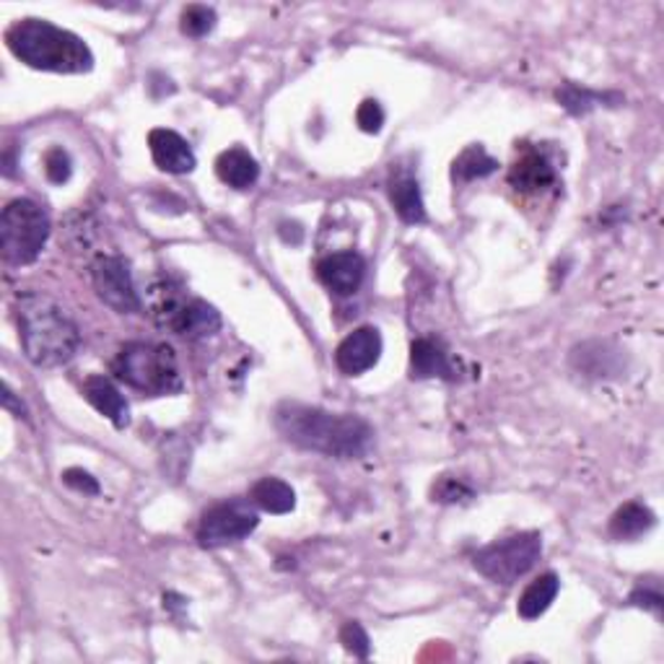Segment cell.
<instances>
[{
  "instance_id": "obj_1",
  "label": "cell",
  "mask_w": 664,
  "mask_h": 664,
  "mask_svg": "<svg viewBox=\"0 0 664 664\" xmlns=\"http://www.w3.org/2000/svg\"><path fill=\"white\" fill-rule=\"evenodd\" d=\"M275 429L286 442L335 459L364 457L374 442V429L364 418L302 403H283L275 410Z\"/></svg>"
},
{
  "instance_id": "obj_2",
  "label": "cell",
  "mask_w": 664,
  "mask_h": 664,
  "mask_svg": "<svg viewBox=\"0 0 664 664\" xmlns=\"http://www.w3.org/2000/svg\"><path fill=\"white\" fill-rule=\"evenodd\" d=\"M19 337L26 358L42 369H56L76 356L81 330L63 304L45 294H24L16 302Z\"/></svg>"
},
{
  "instance_id": "obj_3",
  "label": "cell",
  "mask_w": 664,
  "mask_h": 664,
  "mask_svg": "<svg viewBox=\"0 0 664 664\" xmlns=\"http://www.w3.org/2000/svg\"><path fill=\"white\" fill-rule=\"evenodd\" d=\"M5 45L22 63L47 73H89L91 47L78 34L60 29L45 19H19L5 29Z\"/></svg>"
},
{
  "instance_id": "obj_4",
  "label": "cell",
  "mask_w": 664,
  "mask_h": 664,
  "mask_svg": "<svg viewBox=\"0 0 664 664\" xmlns=\"http://www.w3.org/2000/svg\"><path fill=\"white\" fill-rule=\"evenodd\" d=\"M114 377L127 388L146 395H177L182 392V374L174 351L164 343L135 341L122 345L112 364Z\"/></svg>"
},
{
  "instance_id": "obj_5",
  "label": "cell",
  "mask_w": 664,
  "mask_h": 664,
  "mask_svg": "<svg viewBox=\"0 0 664 664\" xmlns=\"http://www.w3.org/2000/svg\"><path fill=\"white\" fill-rule=\"evenodd\" d=\"M148 307H151L153 322L161 330L174 332L180 337H189V341L211 337L221 330L219 311L208 302L187 296L185 288L177 286V283H156L151 294H148Z\"/></svg>"
},
{
  "instance_id": "obj_6",
  "label": "cell",
  "mask_w": 664,
  "mask_h": 664,
  "mask_svg": "<svg viewBox=\"0 0 664 664\" xmlns=\"http://www.w3.org/2000/svg\"><path fill=\"white\" fill-rule=\"evenodd\" d=\"M50 239V216L34 200H11L0 216V249L13 268L32 266Z\"/></svg>"
},
{
  "instance_id": "obj_7",
  "label": "cell",
  "mask_w": 664,
  "mask_h": 664,
  "mask_svg": "<svg viewBox=\"0 0 664 664\" xmlns=\"http://www.w3.org/2000/svg\"><path fill=\"white\" fill-rule=\"evenodd\" d=\"M540 555H543V538L538 532H519L480 548L472 555V566L493 585H514L527 571H532Z\"/></svg>"
},
{
  "instance_id": "obj_8",
  "label": "cell",
  "mask_w": 664,
  "mask_h": 664,
  "mask_svg": "<svg viewBox=\"0 0 664 664\" xmlns=\"http://www.w3.org/2000/svg\"><path fill=\"white\" fill-rule=\"evenodd\" d=\"M260 525V514H257L253 499H232L216 504L213 509L202 514L198 527V543L202 548H223L239 543L249 538Z\"/></svg>"
},
{
  "instance_id": "obj_9",
  "label": "cell",
  "mask_w": 664,
  "mask_h": 664,
  "mask_svg": "<svg viewBox=\"0 0 664 664\" xmlns=\"http://www.w3.org/2000/svg\"><path fill=\"white\" fill-rule=\"evenodd\" d=\"M94 288L99 299L118 315H135L140 311V296L135 291L131 266L120 255H101L91 266Z\"/></svg>"
},
{
  "instance_id": "obj_10",
  "label": "cell",
  "mask_w": 664,
  "mask_h": 664,
  "mask_svg": "<svg viewBox=\"0 0 664 664\" xmlns=\"http://www.w3.org/2000/svg\"><path fill=\"white\" fill-rule=\"evenodd\" d=\"M382 356V335L377 328H358L343 337V343L335 351V364L345 377H358L369 371Z\"/></svg>"
},
{
  "instance_id": "obj_11",
  "label": "cell",
  "mask_w": 664,
  "mask_h": 664,
  "mask_svg": "<svg viewBox=\"0 0 664 664\" xmlns=\"http://www.w3.org/2000/svg\"><path fill=\"white\" fill-rule=\"evenodd\" d=\"M317 275L335 296H354L366 278V262L358 253L328 255L317 266Z\"/></svg>"
},
{
  "instance_id": "obj_12",
  "label": "cell",
  "mask_w": 664,
  "mask_h": 664,
  "mask_svg": "<svg viewBox=\"0 0 664 664\" xmlns=\"http://www.w3.org/2000/svg\"><path fill=\"white\" fill-rule=\"evenodd\" d=\"M148 148H151L153 164L161 172L189 174L198 164L187 140L180 133L167 131V127H156V131L148 133Z\"/></svg>"
},
{
  "instance_id": "obj_13",
  "label": "cell",
  "mask_w": 664,
  "mask_h": 664,
  "mask_svg": "<svg viewBox=\"0 0 664 664\" xmlns=\"http://www.w3.org/2000/svg\"><path fill=\"white\" fill-rule=\"evenodd\" d=\"M555 182V169L538 148H525L509 169V185L521 195L543 193Z\"/></svg>"
},
{
  "instance_id": "obj_14",
  "label": "cell",
  "mask_w": 664,
  "mask_h": 664,
  "mask_svg": "<svg viewBox=\"0 0 664 664\" xmlns=\"http://www.w3.org/2000/svg\"><path fill=\"white\" fill-rule=\"evenodd\" d=\"M454 369L450 351L444 343L433 341V337H418L410 345V377L413 379H454Z\"/></svg>"
},
{
  "instance_id": "obj_15",
  "label": "cell",
  "mask_w": 664,
  "mask_h": 664,
  "mask_svg": "<svg viewBox=\"0 0 664 664\" xmlns=\"http://www.w3.org/2000/svg\"><path fill=\"white\" fill-rule=\"evenodd\" d=\"M84 397L97 408L101 416L110 418L114 429H125L131 423V408H127L125 397L114 388L112 379L94 374L84 382Z\"/></svg>"
},
{
  "instance_id": "obj_16",
  "label": "cell",
  "mask_w": 664,
  "mask_h": 664,
  "mask_svg": "<svg viewBox=\"0 0 664 664\" xmlns=\"http://www.w3.org/2000/svg\"><path fill=\"white\" fill-rule=\"evenodd\" d=\"M216 174L223 185L234 187V189H249L260 177V164L247 148L234 146L229 151H223L216 161Z\"/></svg>"
},
{
  "instance_id": "obj_17",
  "label": "cell",
  "mask_w": 664,
  "mask_h": 664,
  "mask_svg": "<svg viewBox=\"0 0 664 664\" xmlns=\"http://www.w3.org/2000/svg\"><path fill=\"white\" fill-rule=\"evenodd\" d=\"M390 200L395 213L405 223H423L426 221V202L421 195V185L413 174H397L390 182Z\"/></svg>"
},
{
  "instance_id": "obj_18",
  "label": "cell",
  "mask_w": 664,
  "mask_h": 664,
  "mask_svg": "<svg viewBox=\"0 0 664 664\" xmlns=\"http://www.w3.org/2000/svg\"><path fill=\"white\" fill-rule=\"evenodd\" d=\"M656 525L654 512L649 506L639 504V501H628L610 519V538L615 540H639Z\"/></svg>"
},
{
  "instance_id": "obj_19",
  "label": "cell",
  "mask_w": 664,
  "mask_h": 664,
  "mask_svg": "<svg viewBox=\"0 0 664 664\" xmlns=\"http://www.w3.org/2000/svg\"><path fill=\"white\" fill-rule=\"evenodd\" d=\"M249 499L257 509L270 512V514H288L296 509V493L286 480L281 478H262L257 480L249 491Z\"/></svg>"
},
{
  "instance_id": "obj_20",
  "label": "cell",
  "mask_w": 664,
  "mask_h": 664,
  "mask_svg": "<svg viewBox=\"0 0 664 664\" xmlns=\"http://www.w3.org/2000/svg\"><path fill=\"white\" fill-rule=\"evenodd\" d=\"M558 589H561V579L555 574H543L540 579H534L532 585L521 592V598L517 602L519 618L525 620L540 618V615L553 605V600L558 598Z\"/></svg>"
},
{
  "instance_id": "obj_21",
  "label": "cell",
  "mask_w": 664,
  "mask_h": 664,
  "mask_svg": "<svg viewBox=\"0 0 664 664\" xmlns=\"http://www.w3.org/2000/svg\"><path fill=\"white\" fill-rule=\"evenodd\" d=\"M499 169V161L485 151L483 146H467L463 153L454 159L452 180L454 182H472L483 180Z\"/></svg>"
},
{
  "instance_id": "obj_22",
  "label": "cell",
  "mask_w": 664,
  "mask_h": 664,
  "mask_svg": "<svg viewBox=\"0 0 664 664\" xmlns=\"http://www.w3.org/2000/svg\"><path fill=\"white\" fill-rule=\"evenodd\" d=\"M180 26H182V34H187V37H193V39L206 37V34H211L216 26V11L208 9V5H202V3L187 5V9L182 11Z\"/></svg>"
},
{
  "instance_id": "obj_23",
  "label": "cell",
  "mask_w": 664,
  "mask_h": 664,
  "mask_svg": "<svg viewBox=\"0 0 664 664\" xmlns=\"http://www.w3.org/2000/svg\"><path fill=\"white\" fill-rule=\"evenodd\" d=\"M555 97H558L561 104H564L571 114H585L592 110V107H598L600 101L613 97V94H594L589 89H579V86H574V84H566L564 89L555 94Z\"/></svg>"
},
{
  "instance_id": "obj_24",
  "label": "cell",
  "mask_w": 664,
  "mask_h": 664,
  "mask_svg": "<svg viewBox=\"0 0 664 664\" xmlns=\"http://www.w3.org/2000/svg\"><path fill=\"white\" fill-rule=\"evenodd\" d=\"M431 499L439 504H463L472 499V488L454 476H442L431 488Z\"/></svg>"
},
{
  "instance_id": "obj_25",
  "label": "cell",
  "mask_w": 664,
  "mask_h": 664,
  "mask_svg": "<svg viewBox=\"0 0 664 664\" xmlns=\"http://www.w3.org/2000/svg\"><path fill=\"white\" fill-rule=\"evenodd\" d=\"M45 174L52 185H65L73 174V161L63 146H52L45 153Z\"/></svg>"
},
{
  "instance_id": "obj_26",
  "label": "cell",
  "mask_w": 664,
  "mask_h": 664,
  "mask_svg": "<svg viewBox=\"0 0 664 664\" xmlns=\"http://www.w3.org/2000/svg\"><path fill=\"white\" fill-rule=\"evenodd\" d=\"M341 643L345 649H348L351 654L358 656V660H366V656H369V652H371L369 636H366L361 623H356V620L345 623V626L341 628Z\"/></svg>"
},
{
  "instance_id": "obj_27",
  "label": "cell",
  "mask_w": 664,
  "mask_h": 664,
  "mask_svg": "<svg viewBox=\"0 0 664 664\" xmlns=\"http://www.w3.org/2000/svg\"><path fill=\"white\" fill-rule=\"evenodd\" d=\"M356 122L358 127H361L364 133H379L384 125V110L379 107V101L374 99H366L361 101V107H358L356 112Z\"/></svg>"
},
{
  "instance_id": "obj_28",
  "label": "cell",
  "mask_w": 664,
  "mask_h": 664,
  "mask_svg": "<svg viewBox=\"0 0 664 664\" xmlns=\"http://www.w3.org/2000/svg\"><path fill=\"white\" fill-rule=\"evenodd\" d=\"M63 483L67 488H73V491L89 493V496H97V493H99L97 478H91L89 472L81 470V467H71V470H65L63 472Z\"/></svg>"
},
{
  "instance_id": "obj_29",
  "label": "cell",
  "mask_w": 664,
  "mask_h": 664,
  "mask_svg": "<svg viewBox=\"0 0 664 664\" xmlns=\"http://www.w3.org/2000/svg\"><path fill=\"white\" fill-rule=\"evenodd\" d=\"M631 602L639 607H654L656 613L662 610V594L660 592H643L641 587L631 594Z\"/></svg>"
},
{
  "instance_id": "obj_30",
  "label": "cell",
  "mask_w": 664,
  "mask_h": 664,
  "mask_svg": "<svg viewBox=\"0 0 664 664\" xmlns=\"http://www.w3.org/2000/svg\"><path fill=\"white\" fill-rule=\"evenodd\" d=\"M3 405H5V410L16 413V416H19V418H22V416H26V410H24V403H19V399H16V395H13V392H11V388H9V384H5V388H3Z\"/></svg>"
}]
</instances>
